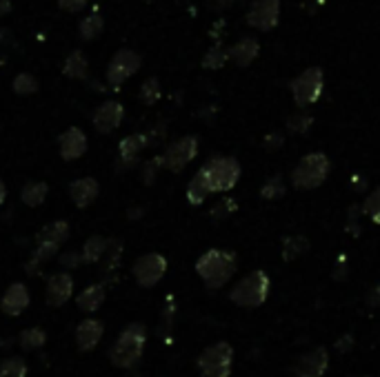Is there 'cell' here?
Here are the masks:
<instances>
[{
	"label": "cell",
	"instance_id": "cell-1",
	"mask_svg": "<svg viewBox=\"0 0 380 377\" xmlns=\"http://www.w3.org/2000/svg\"><path fill=\"white\" fill-rule=\"evenodd\" d=\"M238 269L236 253L225 249H209L196 262V273L209 288H221L232 280Z\"/></svg>",
	"mask_w": 380,
	"mask_h": 377
},
{
	"label": "cell",
	"instance_id": "cell-2",
	"mask_svg": "<svg viewBox=\"0 0 380 377\" xmlns=\"http://www.w3.org/2000/svg\"><path fill=\"white\" fill-rule=\"evenodd\" d=\"M147 342V328L140 322H132L125 331L118 335L114 347L110 349V360L118 369H134V366L143 358Z\"/></svg>",
	"mask_w": 380,
	"mask_h": 377
},
{
	"label": "cell",
	"instance_id": "cell-3",
	"mask_svg": "<svg viewBox=\"0 0 380 377\" xmlns=\"http://www.w3.org/2000/svg\"><path fill=\"white\" fill-rule=\"evenodd\" d=\"M269 286H271V280L265 271H252L232 288L230 299L236 306L256 308L260 304H265V299L269 295Z\"/></svg>",
	"mask_w": 380,
	"mask_h": 377
},
{
	"label": "cell",
	"instance_id": "cell-4",
	"mask_svg": "<svg viewBox=\"0 0 380 377\" xmlns=\"http://www.w3.org/2000/svg\"><path fill=\"white\" fill-rule=\"evenodd\" d=\"M329 175V158L325 153L316 151L300 158L296 169L291 171V184L296 188H316Z\"/></svg>",
	"mask_w": 380,
	"mask_h": 377
},
{
	"label": "cell",
	"instance_id": "cell-5",
	"mask_svg": "<svg viewBox=\"0 0 380 377\" xmlns=\"http://www.w3.org/2000/svg\"><path fill=\"white\" fill-rule=\"evenodd\" d=\"M202 177L207 180L211 193H225L236 186L241 177V164L234 158H211L200 169Z\"/></svg>",
	"mask_w": 380,
	"mask_h": 377
},
{
	"label": "cell",
	"instance_id": "cell-6",
	"mask_svg": "<svg viewBox=\"0 0 380 377\" xmlns=\"http://www.w3.org/2000/svg\"><path fill=\"white\" fill-rule=\"evenodd\" d=\"M234 349L227 342H216L198 355V371L202 377H230Z\"/></svg>",
	"mask_w": 380,
	"mask_h": 377
},
{
	"label": "cell",
	"instance_id": "cell-7",
	"mask_svg": "<svg viewBox=\"0 0 380 377\" xmlns=\"http://www.w3.org/2000/svg\"><path fill=\"white\" fill-rule=\"evenodd\" d=\"M322 85H325L322 69L320 67H309V69H305L300 76H296L289 85L291 96H294V103L300 109L313 105L322 94Z\"/></svg>",
	"mask_w": 380,
	"mask_h": 377
},
{
	"label": "cell",
	"instance_id": "cell-8",
	"mask_svg": "<svg viewBox=\"0 0 380 377\" xmlns=\"http://www.w3.org/2000/svg\"><path fill=\"white\" fill-rule=\"evenodd\" d=\"M140 64H143V58H140V53H136L134 49L116 51L114 58L110 60V67H107V82L114 89H118L140 69Z\"/></svg>",
	"mask_w": 380,
	"mask_h": 377
},
{
	"label": "cell",
	"instance_id": "cell-9",
	"mask_svg": "<svg viewBox=\"0 0 380 377\" xmlns=\"http://www.w3.org/2000/svg\"><path fill=\"white\" fill-rule=\"evenodd\" d=\"M167 273V260L160 253H147L134 264V277L143 288L156 286Z\"/></svg>",
	"mask_w": 380,
	"mask_h": 377
},
{
	"label": "cell",
	"instance_id": "cell-10",
	"mask_svg": "<svg viewBox=\"0 0 380 377\" xmlns=\"http://www.w3.org/2000/svg\"><path fill=\"white\" fill-rule=\"evenodd\" d=\"M247 25L258 31H269L280 20V0H254L247 11Z\"/></svg>",
	"mask_w": 380,
	"mask_h": 377
},
{
	"label": "cell",
	"instance_id": "cell-11",
	"mask_svg": "<svg viewBox=\"0 0 380 377\" xmlns=\"http://www.w3.org/2000/svg\"><path fill=\"white\" fill-rule=\"evenodd\" d=\"M196 155H198V138L196 136H184L173 144H169L162 158H165V166L169 171L180 173L184 166L196 158Z\"/></svg>",
	"mask_w": 380,
	"mask_h": 377
},
{
	"label": "cell",
	"instance_id": "cell-12",
	"mask_svg": "<svg viewBox=\"0 0 380 377\" xmlns=\"http://www.w3.org/2000/svg\"><path fill=\"white\" fill-rule=\"evenodd\" d=\"M329 369V353L325 347L300 355L294 364V377H322Z\"/></svg>",
	"mask_w": 380,
	"mask_h": 377
},
{
	"label": "cell",
	"instance_id": "cell-13",
	"mask_svg": "<svg viewBox=\"0 0 380 377\" xmlns=\"http://www.w3.org/2000/svg\"><path fill=\"white\" fill-rule=\"evenodd\" d=\"M125 118V109L121 103H116V100H107L103 103L98 109H96L94 114V127L98 133H112L121 127V122Z\"/></svg>",
	"mask_w": 380,
	"mask_h": 377
},
{
	"label": "cell",
	"instance_id": "cell-14",
	"mask_svg": "<svg viewBox=\"0 0 380 377\" xmlns=\"http://www.w3.org/2000/svg\"><path fill=\"white\" fill-rule=\"evenodd\" d=\"M74 293V280L69 273H56L49 277L47 282V304L58 308L62 304L69 302V297Z\"/></svg>",
	"mask_w": 380,
	"mask_h": 377
},
{
	"label": "cell",
	"instance_id": "cell-15",
	"mask_svg": "<svg viewBox=\"0 0 380 377\" xmlns=\"http://www.w3.org/2000/svg\"><path fill=\"white\" fill-rule=\"evenodd\" d=\"M27 306H29V291L23 282H16V284L9 286L3 295V299H0V308H3V313L12 315V317L20 315Z\"/></svg>",
	"mask_w": 380,
	"mask_h": 377
},
{
	"label": "cell",
	"instance_id": "cell-16",
	"mask_svg": "<svg viewBox=\"0 0 380 377\" xmlns=\"http://www.w3.org/2000/svg\"><path fill=\"white\" fill-rule=\"evenodd\" d=\"M103 333L105 326L101 319H94V317H87L83 319L78 328H76V342H78V349L80 351H94L98 347V342L103 340Z\"/></svg>",
	"mask_w": 380,
	"mask_h": 377
},
{
	"label": "cell",
	"instance_id": "cell-17",
	"mask_svg": "<svg viewBox=\"0 0 380 377\" xmlns=\"http://www.w3.org/2000/svg\"><path fill=\"white\" fill-rule=\"evenodd\" d=\"M98 193H101V186L94 177H78V180H74L69 184V195L74 200V204L80 209L94 204Z\"/></svg>",
	"mask_w": 380,
	"mask_h": 377
},
{
	"label": "cell",
	"instance_id": "cell-18",
	"mask_svg": "<svg viewBox=\"0 0 380 377\" xmlns=\"http://www.w3.org/2000/svg\"><path fill=\"white\" fill-rule=\"evenodd\" d=\"M58 144H60V155L64 160H76L87 151V136L78 127H69L60 136Z\"/></svg>",
	"mask_w": 380,
	"mask_h": 377
},
{
	"label": "cell",
	"instance_id": "cell-19",
	"mask_svg": "<svg viewBox=\"0 0 380 377\" xmlns=\"http://www.w3.org/2000/svg\"><path fill=\"white\" fill-rule=\"evenodd\" d=\"M258 51H260V44L256 38H241L234 47L230 49V58L238 64V67H249L256 58H258Z\"/></svg>",
	"mask_w": 380,
	"mask_h": 377
},
{
	"label": "cell",
	"instance_id": "cell-20",
	"mask_svg": "<svg viewBox=\"0 0 380 377\" xmlns=\"http://www.w3.org/2000/svg\"><path fill=\"white\" fill-rule=\"evenodd\" d=\"M145 147H149V138L147 133H132L121 142V162H125V166L134 164L138 153Z\"/></svg>",
	"mask_w": 380,
	"mask_h": 377
},
{
	"label": "cell",
	"instance_id": "cell-21",
	"mask_svg": "<svg viewBox=\"0 0 380 377\" xmlns=\"http://www.w3.org/2000/svg\"><path fill=\"white\" fill-rule=\"evenodd\" d=\"M105 286L103 284H92V286H87L85 291L76 297V304H78L80 310H85V313H96L103 302H105Z\"/></svg>",
	"mask_w": 380,
	"mask_h": 377
},
{
	"label": "cell",
	"instance_id": "cell-22",
	"mask_svg": "<svg viewBox=\"0 0 380 377\" xmlns=\"http://www.w3.org/2000/svg\"><path fill=\"white\" fill-rule=\"evenodd\" d=\"M69 238V225L64 220H56L47 225L45 229H40V233L36 236V242H51V244H60Z\"/></svg>",
	"mask_w": 380,
	"mask_h": 377
},
{
	"label": "cell",
	"instance_id": "cell-23",
	"mask_svg": "<svg viewBox=\"0 0 380 377\" xmlns=\"http://www.w3.org/2000/svg\"><path fill=\"white\" fill-rule=\"evenodd\" d=\"M307 251H309V240L305 236H291L282 242V260L285 262H294Z\"/></svg>",
	"mask_w": 380,
	"mask_h": 377
},
{
	"label": "cell",
	"instance_id": "cell-24",
	"mask_svg": "<svg viewBox=\"0 0 380 377\" xmlns=\"http://www.w3.org/2000/svg\"><path fill=\"white\" fill-rule=\"evenodd\" d=\"M62 73L67 78H74V80H80V78H87L89 73V62L83 55V51H74L67 60H64Z\"/></svg>",
	"mask_w": 380,
	"mask_h": 377
},
{
	"label": "cell",
	"instance_id": "cell-25",
	"mask_svg": "<svg viewBox=\"0 0 380 377\" xmlns=\"http://www.w3.org/2000/svg\"><path fill=\"white\" fill-rule=\"evenodd\" d=\"M107 247H110V240H105L101 236H94L85 242V247H83V262L87 264H94V262H98L105 258V253H107Z\"/></svg>",
	"mask_w": 380,
	"mask_h": 377
},
{
	"label": "cell",
	"instance_id": "cell-26",
	"mask_svg": "<svg viewBox=\"0 0 380 377\" xmlns=\"http://www.w3.org/2000/svg\"><path fill=\"white\" fill-rule=\"evenodd\" d=\"M209 193H211V188H209L207 180L202 177V173L198 171V173L189 180V184H187V200H189V204H193V207L202 204V202H205V198H207Z\"/></svg>",
	"mask_w": 380,
	"mask_h": 377
},
{
	"label": "cell",
	"instance_id": "cell-27",
	"mask_svg": "<svg viewBox=\"0 0 380 377\" xmlns=\"http://www.w3.org/2000/svg\"><path fill=\"white\" fill-rule=\"evenodd\" d=\"M47 191H49V186L45 182H27L23 186V191H20V200H23L27 207H40L45 202Z\"/></svg>",
	"mask_w": 380,
	"mask_h": 377
},
{
	"label": "cell",
	"instance_id": "cell-28",
	"mask_svg": "<svg viewBox=\"0 0 380 377\" xmlns=\"http://www.w3.org/2000/svg\"><path fill=\"white\" fill-rule=\"evenodd\" d=\"M20 347H23L25 351H36V349H42L45 347V342H47V335H45V331L42 328H25L23 333H20Z\"/></svg>",
	"mask_w": 380,
	"mask_h": 377
},
{
	"label": "cell",
	"instance_id": "cell-29",
	"mask_svg": "<svg viewBox=\"0 0 380 377\" xmlns=\"http://www.w3.org/2000/svg\"><path fill=\"white\" fill-rule=\"evenodd\" d=\"M227 60H230V49H225L223 44H214V47L207 51V55L202 58V67L205 69L216 71V69H221Z\"/></svg>",
	"mask_w": 380,
	"mask_h": 377
},
{
	"label": "cell",
	"instance_id": "cell-30",
	"mask_svg": "<svg viewBox=\"0 0 380 377\" xmlns=\"http://www.w3.org/2000/svg\"><path fill=\"white\" fill-rule=\"evenodd\" d=\"M103 29H105V20L101 16H87L80 20V25H78V31L85 40H96L101 36Z\"/></svg>",
	"mask_w": 380,
	"mask_h": 377
},
{
	"label": "cell",
	"instance_id": "cell-31",
	"mask_svg": "<svg viewBox=\"0 0 380 377\" xmlns=\"http://www.w3.org/2000/svg\"><path fill=\"white\" fill-rule=\"evenodd\" d=\"M0 377H27V364L23 358H9L0 364Z\"/></svg>",
	"mask_w": 380,
	"mask_h": 377
},
{
	"label": "cell",
	"instance_id": "cell-32",
	"mask_svg": "<svg viewBox=\"0 0 380 377\" xmlns=\"http://www.w3.org/2000/svg\"><path fill=\"white\" fill-rule=\"evenodd\" d=\"M285 182H282V177L276 175V177H269V180L265 182V186L260 188V195H263L265 200H280L282 195H285Z\"/></svg>",
	"mask_w": 380,
	"mask_h": 377
},
{
	"label": "cell",
	"instance_id": "cell-33",
	"mask_svg": "<svg viewBox=\"0 0 380 377\" xmlns=\"http://www.w3.org/2000/svg\"><path fill=\"white\" fill-rule=\"evenodd\" d=\"M160 98V82L158 78H147L140 87V100H143L145 105H156Z\"/></svg>",
	"mask_w": 380,
	"mask_h": 377
},
{
	"label": "cell",
	"instance_id": "cell-34",
	"mask_svg": "<svg viewBox=\"0 0 380 377\" xmlns=\"http://www.w3.org/2000/svg\"><path fill=\"white\" fill-rule=\"evenodd\" d=\"M121 255H123V242L121 240H110V247H107L105 253V273H112L116 271L118 262H121Z\"/></svg>",
	"mask_w": 380,
	"mask_h": 377
},
{
	"label": "cell",
	"instance_id": "cell-35",
	"mask_svg": "<svg viewBox=\"0 0 380 377\" xmlns=\"http://www.w3.org/2000/svg\"><path fill=\"white\" fill-rule=\"evenodd\" d=\"M14 91L20 96H29L38 91V80L31 73H18L14 80Z\"/></svg>",
	"mask_w": 380,
	"mask_h": 377
},
{
	"label": "cell",
	"instance_id": "cell-36",
	"mask_svg": "<svg viewBox=\"0 0 380 377\" xmlns=\"http://www.w3.org/2000/svg\"><path fill=\"white\" fill-rule=\"evenodd\" d=\"M363 211H365V216L372 218L374 225H380V186L374 188V191L367 195Z\"/></svg>",
	"mask_w": 380,
	"mask_h": 377
},
{
	"label": "cell",
	"instance_id": "cell-37",
	"mask_svg": "<svg viewBox=\"0 0 380 377\" xmlns=\"http://www.w3.org/2000/svg\"><path fill=\"white\" fill-rule=\"evenodd\" d=\"M313 125V118L309 114H305V111H298V114H294L289 120H287V129L291 133H307Z\"/></svg>",
	"mask_w": 380,
	"mask_h": 377
},
{
	"label": "cell",
	"instance_id": "cell-38",
	"mask_svg": "<svg viewBox=\"0 0 380 377\" xmlns=\"http://www.w3.org/2000/svg\"><path fill=\"white\" fill-rule=\"evenodd\" d=\"M160 166H165V158H154V160L147 162L143 166V180H145V184H151V182L156 180V173H158Z\"/></svg>",
	"mask_w": 380,
	"mask_h": 377
},
{
	"label": "cell",
	"instance_id": "cell-39",
	"mask_svg": "<svg viewBox=\"0 0 380 377\" xmlns=\"http://www.w3.org/2000/svg\"><path fill=\"white\" fill-rule=\"evenodd\" d=\"M238 209V204L234 202V200L232 198H223L221 200V202L218 204H216L214 207V211H211V216L216 218V220H218V218H227V216H230L232 213V211H236Z\"/></svg>",
	"mask_w": 380,
	"mask_h": 377
},
{
	"label": "cell",
	"instance_id": "cell-40",
	"mask_svg": "<svg viewBox=\"0 0 380 377\" xmlns=\"http://www.w3.org/2000/svg\"><path fill=\"white\" fill-rule=\"evenodd\" d=\"M80 262H83V255L78 251H69V253L60 255V264L64 266V269H76Z\"/></svg>",
	"mask_w": 380,
	"mask_h": 377
},
{
	"label": "cell",
	"instance_id": "cell-41",
	"mask_svg": "<svg viewBox=\"0 0 380 377\" xmlns=\"http://www.w3.org/2000/svg\"><path fill=\"white\" fill-rule=\"evenodd\" d=\"M334 349L338 351V353H349L354 349V335H352V333H345V335H340L338 340H336Z\"/></svg>",
	"mask_w": 380,
	"mask_h": 377
},
{
	"label": "cell",
	"instance_id": "cell-42",
	"mask_svg": "<svg viewBox=\"0 0 380 377\" xmlns=\"http://www.w3.org/2000/svg\"><path fill=\"white\" fill-rule=\"evenodd\" d=\"M87 3H89V0H58L60 9L69 11V14H76V11L85 9V7H87Z\"/></svg>",
	"mask_w": 380,
	"mask_h": 377
},
{
	"label": "cell",
	"instance_id": "cell-43",
	"mask_svg": "<svg viewBox=\"0 0 380 377\" xmlns=\"http://www.w3.org/2000/svg\"><path fill=\"white\" fill-rule=\"evenodd\" d=\"M367 304L374 308H380V284H376L372 291L367 293Z\"/></svg>",
	"mask_w": 380,
	"mask_h": 377
},
{
	"label": "cell",
	"instance_id": "cell-44",
	"mask_svg": "<svg viewBox=\"0 0 380 377\" xmlns=\"http://www.w3.org/2000/svg\"><path fill=\"white\" fill-rule=\"evenodd\" d=\"M267 149L271 151V149H280V144H282V136L280 133H274V136H267Z\"/></svg>",
	"mask_w": 380,
	"mask_h": 377
},
{
	"label": "cell",
	"instance_id": "cell-45",
	"mask_svg": "<svg viewBox=\"0 0 380 377\" xmlns=\"http://www.w3.org/2000/svg\"><path fill=\"white\" fill-rule=\"evenodd\" d=\"M234 3V0H209V7L211 9H227Z\"/></svg>",
	"mask_w": 380,
	"mask_h": 377
},
{
	"label": "cell",
	"instance_id": "cell-46",
	"mask_svg": "<svg viewBox=\"0 0 380 377\" xmlns=\"http://www.w3.org/2000/svg\"><path fill=\"white\" fill-rule=\"evenodd\" d=\"M9 11H12V3L9 0H0V16L9 14Z\"/></svg>",
	"mask_w": 380,
	"mask_h": 377
},
{
	"label": "cell",
	"instance_id": "cell-47",
	"mask_svg": "<svg viewBox=\"0 0 380 377\" xmlns=\"http://www.w3.org/2000/svg\"><path fill=\"white\" fill-rule=\"evenodd\" d=\"M5 198H7V186H5V182L0 180V204L5 202Z\"/></svg>",
	"mask_w": 380,
	"mask_h": 377
},
{
	"label": "cell",
	"instance_id": "cell-48",
	"mask_svg": "<svg viewBox=\"0 0 380 377\" xmlns=\"http://www.w3.org/2000/svg\"><path fill=\"white\" fill-rule=\"evenodd\" d=\"M5 33H7V29H0V36H5ZM0 40H3V38H0Z\"/></svg>",
	"mask_w": 380,
	"mask_h": 377
},
{
	"label": "cell",
	"instance_id": "cell-49",
	"mask_svg": "<svg viewBox=\"0 0 380 377\" xmlns=\"http://www.w3.org/2000/svg\"><path fill=\"white\" fill-rule=\"evenodd\" d=\"M316 3H318V5H322V3H325V0H316Z\"/></svg>",
	"mask_w": 380,
	"mask_h": 377
},
{
	"label": "cell",
	"instance_id": "cell-50",
	"mask_svg": "<svg viewBox=\"0 0 380 377\" xmlns=\"http://www.w3.org/2000/svg\"><path fill=\"white\" fill-rule=\"evenodd\" d=\"M352 377H367V375H352Z\"/></svg>",
	"mask_w": 380,
	"mask_h": 377
}]
</instances>
